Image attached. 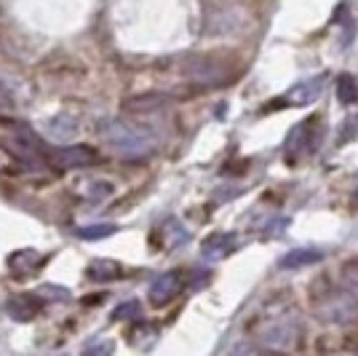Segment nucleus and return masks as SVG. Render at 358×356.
<instances>
[{
	"label": "nucleus",
	"mask_w": 358,
	"mask_h": 356,
	"mask_svg": "<svg viewBox=\"0 0 358 356\" xmlns=\"http://www.w3.org/2000/svg\"><path fill=\"white\" fill-rule=\"evenodd\" d=\"M41 311V295H16L8 300V313L19 322H30Z\"/></svg>",
	"instance_id": "obj_11"
},
{
	"label": "nucleus",
	"mask_w": 358,
	"mask_h": 356,
	"mask_svg": "<svg viewBox=\"0 0 358 356\" xmlns=\"http://www.w3.org/2000/svg\"><path fill=\"white\" fill-rule=\"evenodd\" d=\"M299 338V327L297 322H292V319H281V322H273L262 329V343L268 345V348H275V351H286V348H292Z\"/></svg>",
	"instance_id": "obj_6"
},
{
	"label": "nucleus",
	"mask_w": 358,
	"mask_h": 356,
	"mask_svg": "<svg viewBox=\"0 0 358 356\" xmlns=\"http://www.w3.org/2000/svg\"><path fill=\"white\" fill-rule=\"evenodd\" d=\"M45 132L51 139L57 142H70L75 134H78V123L70 116H54V118L45 121Z\"/></svg>",
	"instance_id": "obj_13"
},
{
	"label": "nucleus",
	"mask_w": 358,
	"mask_h": 356,
	"mask_svg": "<svg viewBox=\"0 0 358 356\" xmlns=\"http://www.w3.org/2000/svg\"><path fill=\"white\" fill-rule=\"evenodd\" d=\"M236 249V236L233 233H214L203 241V247H201V252L206 260H222L227 254Z\"/></svg>",
	"instance_id": "obj_9"
},
{
	"label": "nucleus",
	"mask_w": 358,
	"mask_h": 356,
	"mask_svg": "<svg viewBox=\"0 0 358 356\" xmlns=\"http://www.w3.org/2000/svg\"><path fill=\"white\" fill-rule=\"evenodd\" d=\"M102 137H105L107 145L123 158H145L158 145L155 134L148 132L145 126L129 123V121H105L102 123Z\"/></svg>",
	"instance_id": "obj_1"
},
{
	"label": "nucleus",
	"mask_w": 358,
	"mask_h": 356,
	"mask_svg": "<svg viewBox=\"0 0 358 356\" xmlns=\"http://www.w3.org/2000/svg\"><path fill=\"white\" fill-rule=\"evenodd\" d=\"M348 134H350V139L358 134V118H353V126H350V123H345L343 134H340V142H345V139H348Z\"/></svg>",
	"instance_id": "obj_25"
},
{
	"label": "nucleus",
	"mask_w": 358,
	"mask_h": 356,
	"mask_svg": "<svg viewBox=\"0 0 358 356\" xmlns=\"http://www.w3.org/2000/svg\"><path fill=\"white\" fill-rule=\"evenodd\" d=\"M337 97H340L343 104L358 102V83L353 75H340V78H337Z\"/></svg>",
	"instance_id": "obj_17"
},
{
	"label": "nucleus",
	"mask_w": 358,
	"mask_h": 356,
	"mask_svg": "<svg viewBox=\"0 0 358 356\" xmlns=\"http://www.w3.org/2000/svg\"><path fill=\"white\" fill-rule=\"evenodd\" d=\"M0 107H14V100H11V94L0 86Z\"/></svg>",
	"instance_id": "obj_26"
},
{
	"label": "nucleus",
	"mask_w": 358,
	"mask_h": 356,
	"mask_svg": "<svg viewBox=\"0 0 358 356\" xmlns=\"http://www.w3.org/2000/svg\"><path fill=\"white\" fill-rule=\"evenodd\" d=\"M110 196H113V185L105 182V179L89 182V188H86V198H89V201H105Z\"/></svg>",
	"instance_id": "obj_19"
},
{
	"label": "nucleus",
	"mask_w": 358,
	"mask_h": 356,
	"mask_svg": "<svg viewBox=\"0 0 358 356\" xmlns=\"http://www.w3.org/2000/svg\"><path fill=\"white\" fill-rule=\"evenodd\" d=\"M179 287H182L179 271H166V273H161L155 282L150 284V303L152 306H166L169 300L177 297Z\"/></svg>",
	"instance_id": "obj_7"
},
{
	"label": "nucleus",
	"mask_w": 358,
	"mask_h": 356,
	"mask_svg": "<svg viewBox=\"0 0 358 356\" xmlns=\"http://www.w3.org/2000/svg\"><path fill=\"white\" fill-rule=\"evenodd\" d=\"M83 351H86V354H113L115 345H113V343H91V345H86Z\"/></svg>",
	"instance_id": "obj_23"
},
{
	"label": "nucleus",
	"mask_w": 358,
	"mask_h": 356,
	"mask_svg": "<svg viewBox=\"0 0 358 356\" xmlns=\"http://www.w3.org/2000/svg\"><path fill=\"white\" fill-rule=\"evenodd\" d=\"M120 273H123V268L120 263L115 260H94L89 266V279L91 282H113V279H118Z\"/></svg>",
	"instance_id": "obj_15"
},
{
	"label": "nucleus",
	"mask_w": 358,
	"mask_h": 356,
	"mask_svg": "<svg viewBox=\"0 0 358 356\" xmlns=\"http://www.w3.org/2000/svg\"><path fill=\"white\" fill-rule=\"evenodd\" d=\"M136 313H139V303H136V300H129V303H123V306H118V308L113 311V322L131 319V316H136Z\"/></svg>",
	"instance_id": "obj_21"
},
{
	"label": "nucleus",
	"mask_w": 358,
	"mask_h": 356,
	"mask_svg": "<svg viewBox=\"0 0 358 356\" xmlns=\"http://www.w3.org/2000/svg\"><path fill=\"white\" fill-rule=\"evenodd\" d=\"M118 228L113 223H96V225H80V228H75V236L83 238V241H99V238H107L113 236Z\"/></svg>",
	"instance_id": "obj_16"
},
{
	"label": "nucleus",
	"mask_w": 358,
	"mask_h": 356,
	"mask_svg": "<svg viewBox=\"0 0 358 356\" xmlns=\"http://www.w3.org/2000/svg\"><path fill=\"white\" fill-rule=\"evenodd\" d=\"M155 341H158V327L155 324H139L131 332V345H136V348H150Z\"/></svg>",
	"instance_id": "obj_18"
},
{
	"label": "nucleus",
	"mask_w": 358,
	"mask_h": 356,
	"mask_svg": "<svg viewBox=\"0 0 358 356\" xmlns=\"http://www.w3.org/2000/svg\"><path fill=\"white\" fill-rule=\"evenodd\" d=\"M318 134H321L318 132V118H310V121H305V123H299L297 129L289 134V139H286L284 156L289 161H294L299 153H313Z\"/></svg>",
	"instance_id": "obj_5"
},
{
	"label": "nucleus",
	"mask_w": 358,
	"mask_h": 356,
	"mask_svg": "<svg viewBox=\"0 0 358 356\" xmlns=\"http://www.w3.org/2000/svg\"><path fill=\"white\" fill-rule=\"evenodd\" d=\"M321 78H310V81H302V83H297L294 89L289 91V94H284L281 100H284V104H305V102H313L315 97L321 94Z\"/></svg>",
	"instance_id": "obj_12"
},
{
	"label": "nucleus",
	"mask_w": 358,
	"mask_h": 356,
	"mask_svg": "<svg viewBox=\"0 0 358 356\" xmlns=\"http://www.w3.org/2000/svg\"><path fill=\"white\" fill-rule=\"evenodd\" d=\"M96 161V150L86 145H67V148L48 150V163L59 169H86Z\"/></svg>",
	"instance_id": "obj_4"
},
{
	"label": "nucleus",
	"mask_w": 358,
	"mask_h": 356,
	"mask_svg": "<svg viewBox=\"0 0 358 356\" xmlns=\"http://www.w3.org/2000/svg\"><path fill=\"white\" fill-rule=\"evenodd\" d=\"M41 266H43V254L38 252V249H16V252L8 257V268L14 271L16 276L35 273Z\"/></svg>",
	"instance_id": "obj_8"
},
{
	"label": "nucleus",
	"mask_w": 358,
	"mask_h": 356,
	"mask_svg": "<svg viewBox=\"0 0 358 356\" xmlns=\"http://www.w3.org/2000/svg\"><path fill=\"white\" fill-rule=\"evenodd\" d=\"M211 282V273L209 271H203V273H195L193 279H190V284H187V289H201V287H206V284Z\"/></svg>",
	"instance_id": "obj_24"
},
{
	"label": "nucleus",
	"mask_w": 358,
	"mask_h": 356,
	"mask_svg": "<svg viewBox=\"0 0 358 356\" xmlns=\"http://www.w3.org/2000/svg\"><path fill=\"white\" fill-rule=\"evenodd\" d=\"M179 73L201 86H220L233 75V67L217 60V54H198V57H187L185 62H179Z\"/></svg>",
	"instance_id": "obj_3"
},
{
	"label": "nucleus",
	"mask_w": 358,
	"mask_h": 356,
	"mask_svg": "<svg viewBox=\"0 0 358 356\" xmlns=\"http://www.w3.org/2000/svg\"><path fill=\"white\" fill-rule=\"evenodd\" d=\"M169 104H171L169 94H142V97H131L123 107L129 113H155V110H164Z\"/></svg>",
	"instance_id": "obj_10"
},
{
	"label": "nucleus",
	"mask_w": 358,
	"mask_h": 356,
	"mask_svg": "<svg viewBox=\"0 0 358 356\" xmlns=\"http://www.w3.org/2000/svg\"><path fill=\"white\" fill-rule=\"evenodd\" d=\"M350 204H353V207L358 209V188L353 191V193H350Z\"/></svg>",
	"instance_id": "obj_27"
},
{
	"label": "nucleus",
	"mask_w": 358,
	"mask_h": 356,
	"mask_svg": "<svg viewBox=\"0 0 358 356\" xmlns=\"http://www.w3.org/2000/svg\"><path fill=\"white\" fill-rule=\"evenodd\" d=\"M38 295L43 297V300H54V303H67L70 300V292L64 287H59V284H43L38 289Z\"/></svg>",
	"instance_id": "obj_20"
},
{
	"label": "nucleus",
	"mask_w": 358,
	"mask_h": 356,
	"mask_svg": "<svg viewBox=\"0 0 358 356\" xmlns=\"http://www.w3.org/2000/svg\"><path fill=\"white\" fill-rule=\"evenodd\" d=\"M318 260H324V252L321 249H292V252H286L281 260H278V266L286 268V271H294V268H305V266H313Z\"/></svg>",
	"instance_id": "obj_14"
},
{
	"label": "nucleus",
	"mask_w": 358,
	"mask_h": 356,
	"mask_svg": "<svg viewBox=\"0 0 358 356\" xmlns=\"http://www.w3.org/2000/svg\"><path fill=\"white\" fill-rule=\"evenodd\" d=\"M343 282L350 292L358 295V263H348V266L343 268Z\"/></svg>",
	"instance_id": "obj_22"
},
{
	"label": "nucleus",
	"mask_w": 358,
	"mask_h": 356,
	"mask_svg": "<svg viewBox=\"0 0 358 356\" xmlns=\"http://www.w3.org/2000/svg\"><path fill=\"white\" fill-rule=\"evenodd\" d=\"M313 313L324 324H350L358 319V295L345 289H327L313 297Z\"/></svg>",
	"instance_id": "obj_2"
}]
</instances>
